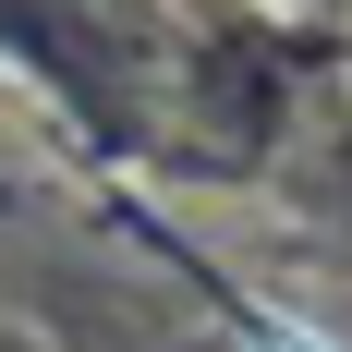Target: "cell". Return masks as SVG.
I'll use <instances>...</instances> for the list:
<instances>
[{"label":"cell","instance_id":"cell-1","mask_svg":"<svg viewBox=\"0 0 352 352\" xmlns=\"http://www.w3.org/2000/svg\"><path fill=\"white\" fill-rule=\"evenodd\" d=\"M255 352H316V340H292V328H267V340H255Z\"/></svg>","mask_w":352,"mask_h":352}]
</instances>
